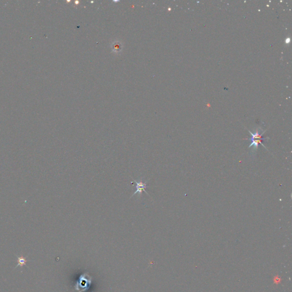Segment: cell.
Masks as SVG:
<instances>
[{"mask_svg":"<svg viewBox=\"0 0 292 292\" xmlns=\"http://www.w3.org/2000/svg\"><path fill=\"white\" fill-rule=\"evenodd\" d=\"M262 130H260V129H257L254 132H252L250 131H249V133L251 135V138H248L246 139V140H248L251 141V144L249 146V148L251 147H253V150L256 151L258 149V147L260 144L263 145L265 148H267V147L264 145L263 144V141L265 140V138H263L262 137L263 134H264L265 131H263L261 132Z\"/></svg>","mask_w":292,"mask_h":292,"instance_id":"1","label":"cell"},{"mask_svg":"<svg viewBox=\"0 0 292 292\" xmlns=\"http://www.w3.org/2000/svg\"><path fill=\"white\" fill-rule=\"evenodd\" d=\"M134 182H135L136 184V191H135V192L134 193V194L132 195L131 197L134 196L135 195L137 194V193H139L140 194V195H142V191H144V192H146L147 195H148L147 194V192L146 191V188L147 187V181H146L145 182H142V181H140V182H136L134 180Z\"/></svg>","mask_w":292,"mask_h":292,"instance_id":"2","label":"cell"},{"mask_svg":"<svg viewBox=\"0 0 292 292\" xmlns=\"http://www.w3.org/2000/svg\"><path fill=\"white\" fill-rule=\"evenodd\" d=\"M113 46H113L114 49L115 50L114 51H120L121 48V43H119V42H115V44H114L113 45Z\"/></svg>","mask_w":292,"mask_h":292,"instance_id":"3","label":"cell"},{"mask_svg":"<svg viewBox=\"0 0 292 292\" xmlns=\"http://www.w3.org/2000/svg\"><path fill=\"white\" fill-rule=\"evenodd\" d=\"M18 265L23 266L25 264L26 259L24 257H19L18 259Z\"/></svg>","mask_w":292,"mask_h":292,"instance_id":"4","label":"cell"}]
</instances>
